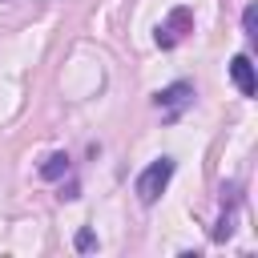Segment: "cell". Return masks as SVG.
I'll return each mask as SVG.
<instances>
[{"label":"cell","instance_id":"cell-1","mask_svg":"<svg viewBox=\"0 0 258 258\" xmlns=\"http://www.w3.org/2000/svg\"><path fill=\"white\" fill-rule=\"evenodd\" d=\"M173 169H177V161H173V157H153V161L137 173V181H133L137 202H141V206H153V202L165 194V185L173 181Z\"/></svg>","mask_w":258,"mask_h":258},{"label":"cell","instance_id":"cell-2","mask_svg":"<svg viewBox=\"0 0 258 258\" xmlns=\"http://www.w3.org/2000/svg\"><path fill=\"white\" fill-rule=\"evenodd\" d=\"M194 32V12L185 8V4H177L161 24H157V32H153V40H157V48H177L185 36Z\"/></svg>","mask_w":258,"mask_h":258},{"label":"cell","instance_id":"cell-3","mask_svg":"<svg viewBox=\"0 0 258 258\" xmlns=\"http://www.w3.org/2000/svg\"><path fill=\"white\" fill-rule=\"evenodd\" d=\"M189 101H194V85H189V81H173V85H165V89L153 93V105L165 113V121H173L177 109H185Z\"/></svg>","mask_w":258,"mask_h":258},{"label":"cell","instance_id":"cell-4","mask_svg":"<svg viewBox=\"0 0 258 258\" xmlns=\"http://www.w3.org/2000/svg\"><path fill=\"white\" fill-rule=\"evenodd\" d=\"M230 81L238 85L242 97H254V93H258V77H254V64H250L246 52H238V56L230 60Z\"/></svg>","mask_w":258,"mask_h":258},{"label":"cell","instance_id":"cell-5","mask_svg":"<svg viewBox=\"0 0 258 258\" xmlns=\"http://www.w3.org/2000/svg\"><path fill=\"white\" fill-rule=\"evenodd\" d=\"M69 169H73V161H69L64 149H56V153H48V157L40 161V177H44V181H60Z\"/></svg>","mask_w":258,"mask_h":258},{"label":"cell","instance_id":"cell-6","mask_svg":"<svg viewBox=\"0 0 258 258\" xmlns=\"http://www.w3.org/2000/svg\"><path fill=\"white\" fill-rule=\"evenodd\" d=\"M73 246H77V250H81V254H89V250H93V246H97V234H93V230H89V226H81V230H77V238H73Z\"/></svg>","mask_w":258,"mask_h":258},{"label":"cell","instance_id":"cell-7","mask_svg":"<svg viewBox=\"0 0 258 258\" xmlns=\"http://www.w3.org/2000/svg\"><path fill=\"white\" fill-rule=\"evenodd\" d=\"M242 28H246V36H258V8L254 4L242 12Z\"/></svg>","mask_w":258,"mask_h":258}]
</instances>
